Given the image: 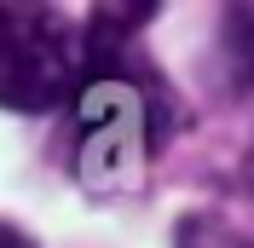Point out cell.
<instances>
[{"label": "cell", "instance_id": "277c9868", "mask_svg": "<svg viewBox=\"0 0 254 248\" xmlns=\"http://www.w3.org/2000/svg\"><path fill=\"white\" fill-rule=\"evenodd\" d=\"M249 179H254V156H249Z\"/></svg>", "mask_w": 254, "mask_h": 248}, {"label": "cell", "instance_id": "6da1fadb", "mask_svg": "<svg viewBox=\"0 0 254 248\" xmlns=\"http://www.w3.org/2000/svg\"><path fill=\"white\" fill-rule=\"evenodd\" d=\"M87 87L81 23L52 6H0V104L52 110Z\"/></svg>", "mask_w": 254, "mask_h": 248}, {"label": "cell", "instance_id": "3957f363", "mask_svg": "<svg viewBox=\"0 0 254 248\" xmlns=\"http://www.w3.org/2000/svg\"><path fill=\"white\" fill-rule=\"evenodd\" d=\"M0 248H35V243L17 231V225H0Z\"/></svg>", "mask_w": 254, "mask_h": 248}, {"label": "cell", "instance_id": "7a4b0ae2", "mask_svg": "<svg viewBox=\"0 0 254 248\" xmlns=\"http://www.w3.org/2000/svg\"><path fill=\"white\" fill-rule=\"evenodd\" d=\"M225 58H231V81L254 87V6L225 12Z\"/></svg>", "mask_w": 254, "mask_h": 248}]
</instances>
